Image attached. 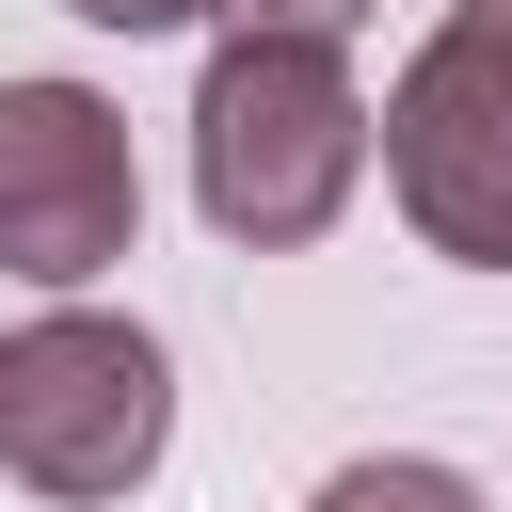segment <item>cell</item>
<instances>
[{
    "label": "cell",
    "instance_id": "cell-1",
    "mask_svg": "<svg viewBox=\"0 0 512 512\" xmlns=\"http://www.w3.org/2000/svg\"><path fill=\"white\" fill-rule=\"evenodd\" d=\"M352 176H368V96H352V64H336V48H256V32H224L208 80H192V192H208V224L256 240V256H288V240H320V224L352 208Z\"/></svg>",
    "mask_w": 512,
    "mask_h": 512
},
{
    "label": "cell",
    "instance_id": "cell-2",
    "mask_svg": "<svg viewBox=\"0 0 512 512\" xmlns=\"http://www.w3.org/2000/svg\"><path fill=\"white\" fill-rule=\"evenodd\" d=\"M176 432V368L144 320H96V304H48L32 336H0V464L64 512L128 496Z\"/></svg>",
    "mask_w": 512,
    "mask_h": 512
},
{
    "label": "cell",
    "instance_id": "cell-3",
    "mask_svg": "<svg viewBox=\"0 0 512 512\" xmlns=\"http://www.w3.org/2000/svg\"><path fill=\"white\" fill-rule=\"evenodd\" d=\"M144 224L128 176V112L96 80H0V272L32 288H96Z\"/></svg>",
    "mask_w": 512,
    "mask_h": 512
},
{
    "label": "cell",
    "instance_id": "cell-5",
    "mask_svg": "<svg viewBox=\"0 0 512 512\" xmlns=\"http://www.w3.org/2000/svg\"><path fill=\"white\" fill-rule=\"evenodd\" d=\"M304 512H480V480H464V464H416V448H384V464H336Z\"/></svg>",
    "mask_w": 512,
    "mask_h": 512
},
{
    "label": "cell",
    "instance_id": "cell-6",
    "mask_svg": "<svg viewBox=\"0 0 512 512\" xmlns=\"http://www.w3.org/2000/svg\"><path fill=\"white\" fill-rule=\"evenodd\" d=\"M208 16H224V32H256V48H336L368 0H208Z\"/></svg>",
    "mask_w": 512,
    "mask_h": 512
},
{
    "label": "cell",
    "instance_id": "cell-4",
    "mask_svg": "<svg viewBox=\"0 0 512 512\" xmlns=\"http://www.w3.org/2000/svg\"><path fill=\"white\" fill-rule=\"evenodd\" d=\"M368 144H384V192H400V224L432 240V256H464V272H512V80H480L448 32L400 64V96L368 112Z\"/></svg>",
    "mask_w": 512,
    "mask_h": 512
},
{
    "label": "cell",
    "instance_id": "cell-7",
    "mask_svg": "<svg viewBox=\"0 0 512 512\" xmlns=\"http://www.w3.org/2000/svg\"><path fill=\"white\" fill-rule=\"evenodd\" d=\"M448 48H464L480 80H512V0H448Z\"/></svg>",
    "mask_w": 512,
    "mask_h": 512
},
{
    "label": "cell",
    "instance_id": "cell-8",
    "mask_svg": "<svg viewBox=\"0 0 512 512\" xmlns=\"http://www.w3.org/2000/svg\"><path fill=\"white\" fill-rule=\"evenodd\" d=\"M64 16H96V32H192L208 0H64Z\"/></svg>",
    "mask_w": 512,
    "mask_h": 512
}]
</instances>
